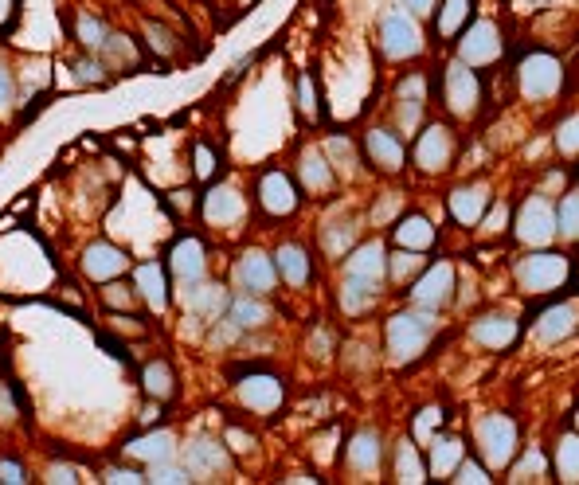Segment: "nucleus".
<instances>
[{"label":"nucleus","instance_id":"nucleus-34","mask_svg":"<svg viewBox=\"0 0 579 485\" xmlns=\"http://www.w3.org/2000/svg\"><path fill=\"white\" fill-rule=\"evenodd\" d=\"M227 446H231V450H251L255 439H247L243 431H235V427H231V431H227Z\"/></svg>","mask_w":579,"mask_h":485},{"label":"nucleus","instance_id":"nucleus-21","mask_svg":"<svg viewBox=\"0 0 579 485\" xmlns=\"http://www.w3.org/2000/svg\"><path fill=\"white\" fill-rule=\"evenodd\" d=\"M396 239H400L403 247L419 251V247H431L435 231H431V223L423 220V216H411V220H403L400 227H396Z\"/></svg>","mask_w":579,"mask_h":485},{"label":"nucleus","instance_id":"nucleus-10","mask_svg":"<svg viewBox=\"0 0 579 485\" xmlns=\"http://www.w3.org/2000/svg\"><path fill=\"white\" fill-rule=\"evenodd\" d=\"M380 40H384V51H388V55H411V51H419V28H415L411 16L392 12V16L384 20V28H380Z\"/></svg>","mask_w":579,"mask_h":485},{"label":"nucleus","instance_id":"nucleus-7","mask_svg":"<svg viewBox=\"0 0 579 485\" xmlns=\"http://www.w3.org/2000/svg\"><path fill=\"white\" fill-rule=\"evenodd\" d=\"M126 251H118L114 243H90L83 251V274L94 278V282H110V278H122L126 274Z\"/></svg>","mask_w":579,"mask_h":485},{"label":"nucleus","instance_id":"nucleus-29","mask_svg":"<svg viewBox=\"0 0 579 485\" xmlns=\"http://www.w3.org/2000/svg\"><path fill=\"white\" fill-rule=\"evenodd\" d=\"M0 482L4 485H24L28 482V474H24V466H20L16 458H0Z\"/></svg>","mask_w":579,"mask_h":485},{"label":"nucleus","instance_id":"nucleus-32","mask_svg":"<svg viewBox=\"0 0 579 485\" xmlns=\"http://www.w3.org/2000/svg\"><path fill=\"white\" fill-rule=\"evenodd\" d=\"M298 106H302V114H306V118H310V114H317V94H313V79H310V75H302V102H298Z\"/></svg>","mask_w":579,"mask_h":485},{"label":"nucleus","instance_id":"nucleus-19","mask_svg":"<svg viewBox=\"0 0 579 485\" xmlns=\"http://www.w3.org/2000/svg\"><path fill=\"white\" fill-rule=\"evenodd\" d=\"M446 286H450V270H431L411 294H415V302H423V306H443L446 302Z\"/></svg>","mask_w":579,"mask_h":485},{"label":"nucleus","instance_id":"nucleus-17","mask_svg":"<svg viewBox=\"0 0 579 485\" xmlns=\"http://www.w3.org/2000/svg\"><path fill=\"white\" fill-rule=\"evenodd\" d=\"M345 458H349V466L353 470H372L376 462H380V435H372V431H360L357 439L349 442V450H345Z\"/></svg>","mask_w":579,"mask_h":485},{"label":"nucleus","instance_id":"nucleus-5","mask_svg":"<svg viewBox=\"0 0 579 485\" xmlns=\"http://www.w3.org/2000/svg\"><path fill=\"white\" fill-rule=\"evenodd\" d=\"M274 282H278V270L270 263L263 251H247L239 263H235V286L243 290V294H270L274 290Z\"/></svg>","mask_w":579,"mask_h":485},{"label":"nucleus","instance_id":"nucleus-3","mask_svg":"<svg viewBox=\"0 0 579 485\" xmlns=\"http://www.w3.org/2000/svg\"><path fill=\"white\" fill-rule=\"evenodd\" d=\"M255 200H259V208L267 216H294L298 212V188H294V180L286 177L282 169H267L259 177Z\"/></svg>","mask_w":579,"mask_h":485},{"label":"nucleus","instance_id":"nucleus-22","mask_svg":"<svg viewBox=\"0 0 579 485\" xmlns=\"http://www.w3.org/2000/svg\"><path fill=\"white\" fill-rule=\"evenodd\" d=\"M302 184H306L310 192H325V188L333 184L325 161H321V153H306V157H302Z\"/></svg>","mask_w":579,"mask_h":485},{"label":"nucleus","instance_id":"nucleus-20","mask_svg":"<svg viewBox=\"0 0 579 485\" xmlns=\"http://www.w3.org/2000/svg\"><path fill=\"white\" fill-rule=\"evenodd\" d=\"M102 55H106V67H137L141 63V55H137V47L130 44V36H106V44H102Z\"/></svg>","mask_w":579,"mask_h":485},{"label":"nucleus","instance_id":"nucleus-14","mask_svg":"<svg viewBox=\"0 0 579 485\" xmlns=\"http://www.w3.org/2000/svg\"><path fill=\"white\" fill-rule=\"evenodd\" d=\"M126 454L137 458V462H145V466H157V462H169L177 454V439L169 431H153V435H141V439L130 442Z\"/></svg>","mask_w":579,"mask_h":485},{"label":"nucleus","instance_id":"nucleus-12","mask_svg":"<svg viewBox=\"0 0 579 485\" xmlns=\"http://www.w3.org/2000/svg\"><path fill=\"white\" fill-rule=\"evenodd\" d=\"M141 388H145V396L153 399V403H169V399L177 396V372H173V364L169 360H149L141 368Z\"/></svg>","mask_w":579,"mask_h":485},{"label":"nucleus","instance_id":"nucleus-16","mask_svg":"<svg viewBox=\"0 0 579 485\" xmlns=\"http://www.w3.org/2000/svg\"><path fill=\"white\" fill-rule=\"evenodd\" d=\"M368 157H372L376 169L396 173V169L403 165V145L388 130H372L368 133Z\"/></svg>","mask_w":579,"mask_h":485},{"label":"nucleus","instance_id":"nucleus-2","mask_svg":"<svg viewBox=\"0 0 579 485\" xmlns=\"http://www.w3.org/2000/svg\"><path fill=\"white\" fill-rule=\"evenodd\" d=\"M180 306H184L188 317L220 321V313H227V306H231V298H227V290H223L220 282H204V278H196V282H184V290H180Z\"/></svg>","mask_w":579,"mask_h":485},{"label":"nucleus","instance_id":"nucleus-6","mask_svg":"<svg viewBox=\"0 0 579 485\" xmlns=\"http://www.w3.org/2000/svg\"><path fill=\"white\" fill-rule=\"evenodd\" d=\"M204 270H208L204 243H200L196 235H184V239H177V243H173V251H169V274H173L180 286H184V282L204 278Z\"/></svg>","mask_w":579,"mask_h":485},{"label":"nucleus","instance_id":"nucleus-23","mask_svg":"<svg viewBox=\"0 0 579 485\" xmlns=\"http://www.w3.org/2000/svg\"><path fill=\"white\" fill-rule=\"evenodd\" d=\"M145 482H153V485H184V482H192V474H188V466H173V458H169V462H157V466H149Z\"/></svg>","mask_w":579,"mask_h":485},{"label":"nucleus","instance_id":"nucleus-24","mask_svg":"<svg viewBox=\"0 0 579 485\" xmlns=\"http://www.w3.org/2000/svg\"><path fill=\"white\" fill-rule=\"evenodd\" d=\"M145 36H149V47H153V51H161V55H173V51H177V40H173V32H169L165 24L145 20Z\"/></svg>","mask_w":579,"mask_h":485},{"label":"nucleus","instance_id":"nucleus-36","mask_svg":"<svg viewBox=\"0 0 579 485\" xmlns=\"http://www.w3.org/2000/svg\"><path fill=\"white\" fill-rule=\"evenodd\" d=\"M458 482H486V474H482V466H462V478Z\"/></svg>","mask_w":579,"mask_h":485},{"label":"nucleus","instance_id":"nucleus-33","mask_svg":"<svg viewBox=\"0 0 579 485\" xmlns=\"http://www.w3.org/2000/svg\"><path fill=\"white\" fill-rule=\"evenodd\" d=\"M44 482H67V485H75L79 478H75V470H71V466H51Z\"/></svg>","mask_w":579,"mask_h":485},{"label":"nucleus","instance_id":"nucleus-11","mask_svg":"<svg viewBox=\"0 0 579 485\" xmlns=\"http://www.w3.org/2000/svg\"><path fill=\"white\" fill-rule=\"evenodd\" d=\"M134 286L141 290V298L149 302L153 313H165L169 309V278L157 263H145L134 270Z\"/></svg>","mask_w":579,"mask_h":485},{"label":"nucleus","instance_id":"nucleus-9","mask_svg":"<svg viewBox=\"0 0 579 485\" xmlns=\"http://www.w3.org/2000/svg\"><path fill=\"white\" fill-rule=\"evenodd\" d=\"M427 333H431V321H427V317L400 313V317H392V325H388V345H392L396 356H411L427 341Z\"/></svg>","mask_w":579,"mask_h":485},{"label":"nucleus","instance_id":"nucleus-13","mask_svg":"<svg viewBox=\"0 0 579 485\" xmlns=\"http://www.w3.org/2000/svg\"><path fill=\"white\" fill-rule=\"evenodd\" d=\"M274 270H278L282 282H290V286H306L310 274H313V263L298 243H282L278 255H274Z\"/></svg>","mask_w":579,"mask_h":485},{"label":"nucleus","instance_id":"nucleus-4","mask_svg":"<svg viewBox=\"0 0 579 485\" xmlns=\"http://www.w3.org/2000/svg\"><path fill=\"white\" fill-rule=\"evenodd\" d=\"M282 396H286V384H282L278 376H270V372H251V376L239 380V403H243L247 411H255V415L278 411V407H282Z\"/></svg>","mask_w":579,"mask_h":485},{"label":"nucleus","instance_id":"nucleus-30","mask_svg":"<svg viewBox=\"0 0 579 485\" xmlns=\"http://www.w3.org/2000/svg\"><path fill=\"white\" fill-rule=\"evenodd\" d=\"M419 266H423V259H419L415 251H411V255H396V259H392V274H396V278H411Z\"/></svg>","mask_w":579,"mask_h":485},{"label":"nucleus","instance_id":"nucleus-15","mask_svg":"<svg viewBox=\"0 0 579 485\" xmlns=\"http://www.w3.org/2000/svg\"><path fill=\"white\" fill-rule=\"evenodd\" d=\"M227 321H231L235 329H263V325L270 321V306L259 298V294L235 298V302L227 306Z\"/></svg>","mask_w":579,"mask_h":485},{"label":"nucleus","instance_id":"nucleus-37","mask_svg":"<svg viewBox=\"0 0 579 485\" xmlns=\"http://www.w3.org/2000/svg\"><path fill=\"white\" fill-rule=\"evenodd\" d=\"M12 415V399H8V388L0 384V419H8Z\"/></svg>","mask_w":579,"mask_h":485},{"label":"nucleus","instance_id":"nucleus-1","mask_svg":"<svg viewBox=\"0 0 579 485\" xmlns=\"http://www.w3.org/2000/svg\"><path fill=\"white\" fill-rule=\"evenodd\" d=\"M184 466H188L192 482H216L220 474H227V466H231L227 442L208 439V435L188 439V446H184Z\"/></svg>","mask_w":579,"mask_h":485},{"label":"nucleus","instance_id":"nucleus-35","mask_svg":"<svg viewBox=\"0 0 579 485\" xmlns=\"http://www.w3.org/2000/svg\"><path fill=\"white\" fill-rule=\"evenodd\" d=\"M16 20V0H0V28H12Z\"/></svg>","mask_w":579,"mask_h":485},{"label":"nucleus","instance_id":"nucleus-27","mask_svg":"<svg viewBox=\"0 0 579 485\" xmlns=\"http://www.w3.org/2000/svg\"><path fill=\"white\" fill-rule=\"evenodd\" d=\"M75 75H79V83H106V79H110L102 59H79V63H75Z\"/></svg>","mask_w":579,"mask_h":485},{"label":"nucleus","instance_id":"nucleus-38","mask_svg":"<svg viewBox=\"0 0 579 485\" xmlns=\"http://www.w3.org/2000/svg\"><path fill=\"white\" fill-rule=\"evenodd\" d=\"M427 4L431 0H407V8H415V12H427Z\"/></svg>","mask_w":579,"mask_h":485},{"label":"nucleus","instance_id":"nucleus-28","mask_svg":"<svg viewBox=\"0 0 579 485\" xmlns=\"http://www.w3.org/2000/svg\"><path fill=\"white\" fill-rule=\"evenodd\" d=\"M102 482L106 485H141L145 482V474H137V470H130V466H114V470H106Z\"/></svg>","mask_w":579,"mask_h":485},{"label":"nucleus","instance_id":"nucleus-31","mask_svg":"<svg viewBox=\"0 0 579 485\" xmlns=\"http://www.w3.org/2000/svg\"><path fill=\"white\" fill-rule=\"evenodd\" d=\"M196 173L208 180L216 173V157H212V149L208 145H196Z\"/></svg>","mask_w":579,"mask_h":485},{"label":"nucleus","instance_id":"nucleus-26","mask_svg":"<svg viewBox=\"0 0 579 485\" xmlns=\"http://www.w3.org/2000/svg\"><path fill=\"white\" fill-rule=\"evenodd\" d=\"M16 106V79H12V67L0 59V118Z\"/></svg>","mask_w":579,"mask_h":485},{"label":"nucleus","instance_id":"nucleus-18","mask_svg":"<svg viewBox=\"0 0 579 485\" xmlns=\"http://www.w3.org/2000/svg\"><path fill=\"white\" fill-rule=\"evenodd\" d=\"M106 36H110V28L102 24V16H94V12H75V40L87 47V51H102Z\"/></svg>","mask_w":579,"mask_h":485},{"label":"nucleus","instance_id":"nucleus-8","mask_svg":"<svg viewBox=\"0 0 579 485\" xmlns=\"http://www.w3.org/2000/svg\"><path fill=\"white\" fill-rule=\"evenodd\" d=\"M247 216V204H243V196L235 192V188H212L208 196H204V220L212 223V227H235V223Z\"/></svg>","mask_w":579,"mask_h":485},{"label":"nucleus","instance_id":"nucleus-25","mask_svg":"<svg viewBox=\"0 0 579 485\" xmlns=\"http://www.w3.org/2000/svg\"><path fill=\"white\" fill-rule=\"evenodd\" d=\"M102 302H106L110 309H130L134 306V290L110 278V282H106V290H102Z\"/></svg>","mask_w":579,"mask_h":485}]
</instances>
